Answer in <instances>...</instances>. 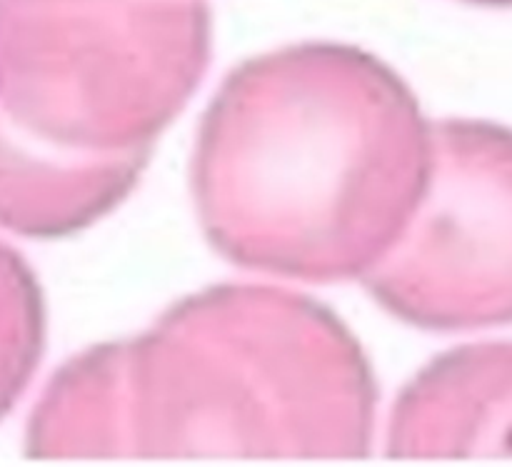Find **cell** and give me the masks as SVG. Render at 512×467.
I'll list each match as a JSON object with an SVG mask.
<instances>
[{
    "instance_id": "obj_1",
    "label": "cell",
    "mask_w": 512,
    "mask_h": 467,
    "mask_svg": "<svg viewBox=\"0 0 512 467\" xmlns=\"http://www.w3.org/2000/svg\"><path fill=\"white\" fill-rule=\"evenodd\" d=\"M373 368L353 330L303 293L223 283L145 333L93 345L45 385L30 458H363Z\"/></svg>"
},
{
    "instance_id": "obj_2",
    "label": "cell",
    "mask_w": 512,
    "mask_h": 467,
    "mask_svg": "<svg viewBox=\"0 0 512 467\" xmlns=\"http://www.w3.org/2000/svg\"><path fill=\"white\" fill-rule=\"evenodd\" d=\"M430 170L433 123L385 60L298 43L223 80L195 140V210L238 268L348 283L395 248Z\"/></svg>"
},
{
    "instance_id": "obj_3",
    "label": "cell",
    "mask_w": 512,
    "mask_h": 467,
    "mask_svg": "<svg viewBox=\"0 0 512 467\" xmlns=\"http://www.w3.org/2000/svg\"><path fill=\"white\" fill-rule=\"evenodd\" d=\"M210 48L205 0H0V228L55 240L113 213Z\"/></svg>"
},
{
    "instance_id": "obj_4",
    "label": "cell",
    "mask_w": 512,
    "mask_h": 467,
    "mask_svg": "<svg viewBox=\"0 0 512 467\" xmlns=\"http://www.w3.org/2000/svg\"><path fill=\"white\" fill-rule=\"evenodd\" d=\"M370 298L420 330L512 323V128L433 123V170L395 248L363 278Z\"/></svg>"
},
{
    "instance_id": "obj_5",
    "label": "cell",
    "mask_w": 512,
    "mask_h": 467,
    "mask_svg": "<svg viewBox=\"0 0 512 467\" xmlns=\"http://www.w3.org/2000/svg\"><path fill=\"white\" fill-rule=\"evenodd\" d=\"M393 458L512 460V343H470L430 360L393 405Z\"/></svg>"
},
{
    "instance_id": "obj_6",
    "label": "cell",
    "mask_w": 512,
    "mask_h": 467,
    "mask_svg": "<svg viewBox=\"0 0 512 467\" xmlns=\"http://www.w3.org/2000/svg\"><path fill=\"white\" fill-rule=\"evenodd\" d=\"M43 348V290L23 255L0 240V418L33 380Z\"/></svg>"
},
{
    "instance_id": "obj_7",
    "label": "cell",
    "mask_w": 512,
    "mask_h": 467,
    "mask_svg": "<svg viewBox=\"0 0 512 467\" xmlns=\"http://www.w3.org/2000/svg\"><path fill=\"white\" fill-rule=\"evenodd\" d=\"M463 3L485 5V8H512V0H463Z\"/></svg>"
}]
</instances>
